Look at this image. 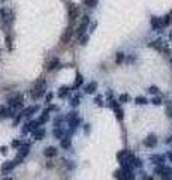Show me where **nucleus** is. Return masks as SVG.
<instances>
[{"mask_svg": "<svg viewBox=\"0 0 172 180\" xmlns=\"http://www.w3.org/2000/svg\"><path fill=\"white\" fill-rule=\"evenodd\" d=\"M45 87H46V81L44 78L37 80V81L34 83V86L32 87V90H30V95H32V98H33L34 101H36V99H41V98L45 95Z\"/></svg>", "mask_w": 172, "mask_h": 180, "instance_id": "nucleus-1", "label": "nucleus"}, {"mask_svg": "<svg viewBox=\"0 0 172 180\" xmlns=\"http://www.w3.org/2000/svg\"><path fill=\"white\" fill-rule=\"evenodd\" d=\"M0 17H2V24H3L5 27L11 26V22L14 21V12H12L11 9H8V8L0 9Z\"/></svg>", "mask_w": 172, "mask_h": 180, "instance_id": "nucleus-2", "label": "nucleus"}, {"mask_svg": "<svg viewBox=\"0 0 172 180\" xmlns=\"http://www.w3.org/2000/svg\"><path fill=\"white\" fill-rule=\"evenodd\" d=\"M23 95H15V96H12L8 99V104H9V107H11L12 110H17V108H21L23 107Z\"/></svg>", "mask_w": 172, "mask_h": 180, "instance_id": "nucleus-3", "label": "nucleus"}, {"mask_svg": "<svg viewBox=\"0 0 172 180\" xmlns=\"http://www.w3.org/2000/svg\"><path fill=\"white\" fill-rule=\"evenodd\" d=\"M150 24H151V27H153V30H156V32H162L163 30V22H162V18L159 17H151L150 18Z\"/></svg>", "mask_w": 172, "mask_h": 180, "instance_id": "nucleus-4", "label": "nucleus"}, {"mask_svg": "<svg viewBox=\"0 0 172 180\" xmlns=\"http://www.w3.org/2000/svg\"><path fill=\"white\" fill-rule=\"evenodd\" d=\"M39 128V123H37V120H30V122H27V123L24 125L23 128V132L24 134H29V132H33Z\"/></svg>", "mask_w": 172, "mask_h": 180, "instance_id": "nucleus-5", "label": "nucleus"}, {"mask_svg": "<svg viewBox=\"0 0 172 180\" xmlns=\"http://www.w3.org/2000/svg\"><path fill=\"white\" fill-rule=\"evenodd\" d=\"M21 161H8V162H5L3 165H2V173H9V171H12V170L15 168V165H18Z\"/></svg>", "mask_w": 172, "mask_h": 180, "instance_id": "nucleus-6", "label": "nucleus"}, {"mask_svg": "<svg viewBox=\"0 0 172 180\" xmlns=\"http://www.w3.org/2000/svg\"><path fill=\"white\" fill-rule=\"evenodd\" d=\"M144 146L148 147V149H151V147H156L157 146V137L154 134H150L145 140H144Z\"/></svg>", "mask_w": 172, "mask_h": 180, "instance_id": "nucleus-7", "label": "nucleus"}, {"mask_svg": "<svg viewBox=\"0 0 172 180\" xmlns=\"http://www.w3.org/2000/svg\"><path fill=\"white\" fill-rule=\"evenodd\" d=\"M20 149V152H18V155H17V159L18 161H23L24 158L29 155V152H30V144H24V146L18 147Z\"/></svg>", "mask_w": 172, "mask_h": 180, "instance_id": "nucleus-8", "label": "nucleus"}, {"mask_svg": "<svg viewBox=\"0 0 172 180\" xmlns=\"http://www.w3.org/2000/svg\"><path fill=\"white\" fill-rule=\"evenodd\" d=\"M150 48H154V50H157V51H163V50H166V47L163 44V41L162 39H156V41H153V42H150L148 44Z\"/></svg>", "mask_w": 172, "mask_h": 180, "instance_id": "nucleus-9", "label": "nucleus"}, {"mask_svg": "<svg viewBox=\"0 0 172 180\" xmlns=\"http://www.w3.org/2000/svg\"><path fill=\"white\" fill-rule=\"evenodd\" d=\"M78 17H80V8H76V6H69V20H70V22H73Z\"/></svg>", "mask_w": 172, "mask_h": 180, "instance_id": "nucleus-10", "label": "nucleus"}, {"mask_svg": "<svg viewBox=\"0 0 172 180\" xmlns=\"http://www.w3.org/2000/svg\"><path fill=\"white\" fill-rule=\"evenodd\" d=\"M72 35H73V30H72V27H68L66 30H64V33L61 35V44H68L69 41H70V38H72Z\"/></svg>", "mask_w": 172, "mask_h": 180, "instance_id": "nucleus-11", "label": "nucleus"}, {"mask_svg": "<svg viewBox=\"0 0 172 180\" xmlns=\"http://www.w3.org/2000/svg\"><path fill=\"white\" fill-rule=\"evenodd\" d=\"M165 159H166V156H163V155H151L150 156V161L153 164H156V165H163L165 164Z\"/></svg>", "mask_w": 172, "mask_h": 180, "instance_id": "nucleus-12", "label": "nucleus"}, {"mask_svg": "<svg viewBox=\"0 0 172 180\" xmlns=\"http://www.w3.org/2000/svg\"><path fill=\"white\" fill-rule=\"evenodd\" d=\"M57 153H58V150L53 146H48L45 150H44V156H46V158H56Z\"/></svg>", "mask_w": 172, "mask_h": 180, "instance_id": "nucleus-13", "label": "nucleus"}, {"mask_svg": "<svg viewBox=\"0 0 172 180\" xmlns=\"http://www.w3.org/2000/svg\"><path fill=\"white\" fill-rule=\"evenodd\" d=\"M70 93V89H69L68 86H61L60 89H58V93L57 96L60 98V99H64V98H68V95Z\"/></svg>", "mask_w": 172, "mask_h": 180, "instance_id": "nucleus-14", "label": "nucleus"}, {"mask_svg": "<svg viewBox=\"0 0 172 180\" xmlns=\"http://www.w3.org/2000/svg\"><path fill=\"white\" fill-rule=\"evenodd\" d=\"M12 116H14L12 108H6V107L0 105V117H12Z\"/></svg>", "mask_w": 172, "mask_h": 180, "instance_id": "nucleus-15", "label": "nucleus"}, {"mask_svg": "<svg viewBox=\"0 0 172 180\" xmlns=\"http://www.w3.org/2000/svg\"><path fill=\"white\" fill-rule=\"evenodd\" d=\"M87 24H84V22H80V26L76 27V30H75V35L78 36V38H81V36H84V33H85V30H87Z\"/></svg>", "mask_w": 172, "mask_h": 180, "instance_id": "nucleus-16", "label": "nucleus"}, {"mask_svg": "<svg viewBox=\"0 0 172 180\" xmlns=\"http://www.w3.org/2000/svg\"><path fill=\"white\" fill-rule=\"evenodd\" d=\"M96 90H97V83H96V81H92L90 84L85 86V93H88V95L96 93Z\"/></svg>", "mask_w": 172, "mask_h": 180, "instance_id": "nucleus-17", "label": "nucleus"}, {"mask_svg": "<svg viewBox=\"0 0 172 180\" xmlns=\"http://www.w3.org/2000/svg\"><path fill=\"white\" fill-rule=\"evenodd\" d=\"M60 146L63 147V149H66V150H68V149H70V146H72V140H70V137H63V138H61V143H60Z\"/></svg>", "mask_w": 172, "mask_h": 180, "instance_id": "nucleus-18", "label": "nucleus"}, {"mask_svg": "<svg viewBox=\"0 0 172 180\" xmlns=\"http://www.w3.org/2000/svg\"><path fill=\"white\" fill-rule=\"evenodd\" d=\"M53 135H54V138H58V140H61V138L64 137V129H63V128H60V126H57V128H54V131H53Z\"/></svg>", "mask_w": 172, "mask_h": 180, "instance_id": "nucleus-19", "label": "nucleus"}, {"mask_svg": "<svg viewBox=\"0 0 172 180\" xmlns=\"http://www.w3.org/2000/svg\"><path fill=\"white\" fill-rule=\"evenodd\" d=\"M44 137H45V129L37 128L36 131H33V138H34V140H42Z\"/></svg>", "mask_w": 172, "mask_h": 180, "instance_id": "nucleus-20", "label": "nucleus"}, {"mask_svg": "<svg viewBox=\"0 0 172 180\" xmlns=\"http://www.w3.org/2000/svg\"><path fill=\"white\" fill-rule=\"evenodd\" d=\"M58 66H60V60H58V59H53V60L46 65V69H48V71H54V69H57Z\"/></svg>", "mask_w": 172, "mask_h": 180, "instance_id": "nucleus-21", "label": "nucleus"}, {"mask_svg": "<svg viewBox=\"0 0 172 180\" xmlns=\"http://www.w3.org/2000/svg\"><path fill=\"white\" fill-rule=\"evenodd\" d=\"M37 110H39V108H37L36 105H33V107H29V108H25V110L23 111V116H25V117H32V114H33V112H36Z\"/></svg>", "mask_w": 172, "mask_h": 180, "instance_id": "nucleus-22", "label": "nucleus"}, {"mask_svg": "<svg viewBox=\"0 0 172 180\" xmlns=\"http://www.w3.org/2000/svg\"><path fill=\"white\" fill-rule=\"evenodd\" d=\"M48 112H49V111H48V110L42 112V116L39 117V120H37V123H39V125H44V123H46V122L49 120V114H48Z\"/></svg>", "mask_w": 172, "mask_h": 180, "instance_id": "nucleus-23", "label": "nucleus"}, {"mask_svg": "<svg viewBox=\"0 0 172 180\" xmlns=\"http://www.w3.org/2000/svg\"><path fill=\"white\" fill-rule=\"evenodd\" d=\"M82 83H84V78H82V75L81 74H76V78H75V83H73V89H78L82 86Z\"/></svg>", "mask_w": 172, "mask_h": 180, "instance_id": "nucleus-24", "label": "nucleus"}, {"mask_svg": "<svg viewBox=\"0 0 172 180\" xmlns=\"http://www.w3.org/2000/svg\"><path fill=\"white\" fill-rule=\"evenodd\" d=\"M124 59H126L124 53H117V54H115V63H117V65H121V63L124 62Z\"/></svg>", "mask_w": 172, "mask_h": 180, "instance_id": "nucleus-25", "label": "nucleus"}, {"mask_svg": "<svg viewBox=\"0 0 172 180\" xmlns=\"http://www.w3.org/2000/svg\"><path fill=\"white\" fill-rule=\"evenodd\" d=\"M80 104H81V96H80V95H76V96H73V98H72V101H70V105H72L73 108H75V107H78Z\"/></svg>", "mask_w": 172, "mask_h": 180, "instance_id": "nucleus-26", "label": "nucleus"}, {"mask_svg": "<svg viewBox=\"0 0 172 180\" xmlns=\"http://www.w3.org/2000/svg\"><path fill=\"white\" fill-rule=\"evenodd\" d=\"M114 111H115V116H117V119L121 122V120H123V117H124V112H123V110L118 107V108H115Z\"/></svg>", "mask_w": 172, "mask_h": 180, "instance_id": "nucleus-27", "label": "nucleus"}, {"mask_svg": "<svg viewBox=\"0 0 172 180\" xmlns=\"http://www.w3.org/2000/svg\"><path fill=\"white\" fill-rule=\"evenodd\" d=\"M135 104H138V105H145V104H148V101L144 96H138V98H135Z\"/></svg>", "mask_w": 172, "mask_h": 180, "instance_id": "nucleus-28", "label": "nucleus"}, {"mask_svg": "<svg viewBox=\"0 0 172 180\" xmlns=\"http://www.w3.org/2000/svg\"><path fill=\"white\" fill-rule=\"evenodd\" d=\"M82 3L85 6H88V8H94L97 5V0H82Z\"/></svg>", "mask_w": 172, "mask_h": 180, "instance_id": "nucleus-29", "label": "nucleus"}, {"mask_svg": "<svg viewBox=\"0 0 172 180\" xmlns=\"http://www.w3.org/2000/svg\"><path fill=\"white\" fill-rule=\"evenodd\" d=\"M118 102H130V96H129L127 93H123V95H120Z\"/></svg>", "mask_w": 172, "mask_h": 180, "instance_id": "nucleus-30", "label": "nucleus"}, {"mask_svg": "<svg viewBox=\"0 0 172 180\" xmlns=\"http://www.w3.org/2000/svg\"><path fill=\"white\" fill-rule=\"evenodd\" d=\"M132 162H133V167H135V168H141V167H142V161H141L139 158H133Z\"/></svg>", "mask_w": 172, "mask_h": 180, "instance_id": "nucleus-31", "label": "nucleus"}, {"mask_svg": "<svg viewBox=\"0 0 172 180\" xmlns=\"http://www.w3.org/2000/svg\"><path fill=\"white\" fill-rule=\"evenodd\" d=\"M162 22H163V26H169V24H171V22H172V20H171V15L168 14L166 17H163V18H162Z\"/></svg>", "mask_w": 172, "mask_h": 180, "instance_id": "nucleus-32", "label": "nucleus"}, {"mask_svg": "<svg viewBox=\"0 0 172 180\" xmlns=\"http://www.w3.org/2000/svg\"><path fill=\"white\" fill-rule=\"evenodd\" d=\"M148 93H151V95H159V87L157 86H150Z\"/></svg>", "mask_w": 172, "mask_h": 180, "instance_id": "nucleus-33", "label": "nucleus"}, {"mask_svg": "<svg viewBox=\"0 0 172 180\" xmlns=\"http://www.w3.org/2000/svg\"><path fill=\"white\" fill-rule=\"evenodd\" d=\"M165 168H166V167H163V165H157V167H156V170H154V173H156V174H160V176H162V173L165 171Z\"/></svg>", "mask_w": 172, "mask_h": 180, "instance_id": "nucleus-34", "label": "nucleus"}, {"mask_svg": "<svg viewBox=\"0 0 172 180\" xmlns=\"http://www.w3.org/2000/svg\"><path fill=\"white\" fill-rule=\"evenodd\" d=\"M90 21H92V18H90L88 15H84V17L81 18V22H84V24H87V26L90 24Z\"/></svg>", "mask_w": 172, "mask_h": 180, "instance_id": "nucleus-35", "label": "nucleus"}, {"mask_svg": "<svg viewBox=\"0 0 172 180\" xmlns=\"http://www.w3.org/2000/svg\"><path fill=\"white\" fill-rule=\"evenodd\" d=\"M6 47H8L9 50L12 48V36L11 35H8V36H6Z\"/></svg>", "mask_w": 172, "mask_h": 180, "instance_id": "nucleus-36", "label": "nucleus"}, {"mask_svg": "<svg viewBox=\"0 0 172 180\" xmlns=\"http://www.w3.org/2000/svg\"><path fill=\"white\" fill-rule=\"evenodd\" d=\"M21 144H23V143H21L20 140H14V141H12V147H14V149H18V147H21Z\"/></svg>", "mask_w": 172, "mask_h": 180, "instance_id": "nucleus-37", "label": "nucleus"}, {"mask_svg": "<svg viewBox=\"0 0 172 180\" xmlns=\"http://www.w3.org/2000/svg\"><path fill=\"white\" fill-rule=\"evenodd\" d=\"M87 42H88V36H81V41L80 44L84 47V45H87Z\"/></svg>", "mask_w": 172, "mask_h": 180, "instance_id": "nucleus-38", "label": "nucleus"}, {"mask_svg": "<svg viewBox=\"0 0 172 180\" xmlns=\"http://www.w3.org/2000/svg\"><path fill=\"white\" fill-rule=\"evenodd\" d=\"M151 102H153L154 105H160V104H162V102H163V101H162V98H159V96H156V98H154V99H153V101H151Z\"/></svg>", "mask_w": 172, "mask_h": 180, "instance_id": "nucleus-39", "label": "nucleus"}, {"mask_svg": "<svg viewBox=\"0 0 172 180\" xmlns=\"http://www.w3.org/2000/svg\"><path fill=\"white\" fill-rule=\"evenodd\" d=\"M166 114H168V117H171V119H172V105H171V104L166 107Z\"/></svg>", "mask_w": 172, "mask_h": 180, "instance_id": "nucleus-40", "label": "nucleus"}, {"mask_svg": "<svg viewBox=\"0 0 172 180\" xmlns=\"http://www.w3.org/2000/svg\"><path fill=\"white\" fill-rule=\"evenodd\" d=\"M102 101H103V98H102V96H96V99H94V102H96V104H97L99 107H102V105H103Z\"/></svg>", "mask_w": 172, "mask_h": 180, "instance_id": "nucleus-41", "label": "nucleus"}, {"mask_svg": "<svg viewBox=\"0 0 172 180\" xmlns=\"http://www.w3.org/2000/svg\"><path fill=\"white\" fill-rule=\"evenodd\" d=\"M23 117H24V116H23V112H21V114H18V116L15 117V120H14V125H18V123H20V120H21Z\"/></svg>", "mask_w": 172, "mask_h": 180, "instance_id": "nucleus-42", "label": "nucleus"}, {"mask_svg": "<svg viewBox=\"0 0 172 180\" xmlns=\"http://www.w3.org/2000/svg\"><path fill=\"white\" fill-rule=\"evenodd\" d=\"M53 96H54L53 93H48V95H46V102H51V101H53Z\"/></svg>", "mask_w": 172, "mask_h": 180, "instance_id": "nucleus-43", "label": "nucleus"}, {"mask_svg": "<svg viewBox=\"0 0 172 180\" xmlns=\"http://www.w3.org/2000/svg\"><path fill=\"white\" fill-rule=\"evenodd\" d=\"M6 152H8V147H0V153H3V155H6Z\"/></svg>", "mask_w": 172, "mask_h": 180, "instance_id": "nucleus-44", "label": "nucleus"}, {"mask_svg": "<svg viewBox=\"0 0 172 180\" xmlns=\"http://www.w3.org/2000/svg\"><path fill=\"white\" fill-rule=\"evenodd\" d=\"M144 180H154V179H153L151 176H145V177H144Z\"/></svg>", "mask_w": 172, "mask_h": 180, "instance_id": "nucleus-45", "label": "nucleus"}, {"mask_svg": "<svg viewBox=\"0 0 172 180\" xmlns=\"http://www.w3.org/2000/svg\"><path fill=\"white\" fill-rule=\"evenodd\" d=\"M168 158H169V161L172 162V152H171V153H168Z\"/></svg>", "mask_w": 172, "mask_h": 180, "instance_id": "nucleus-46", "label": "nucleus"}, {"mask_svg": "<svg viewBox=\"0 0 172 180\" xmlns=\"http://www.w3.org/2000/svg\"><path fill=\"white\" fill-rule=\"evenodd\" d=\"M2 180H14L12 177H5V179H2Z\"/></svg>", "mask_w": 172, "mask_h": 180, "instance_id": "nucleus-47", "label": "nucleus"}, {"mask_svg": "<svg viewBox=\"0 0 172 180\" xmlns=\"http://www.w3.org/2000/svg\"><path fill=\"white\" fill-rule=\"evenodd\" d=\"M169 39L172 41V30H171V33H169Z\"/></svg>", "mask_w": 172, "mask_h": 180, "instance_id": "nucleus-48", "label": "nucleus"}, {"mask_svg": "<svg viewBox=\"0 0 172 180\" xmlns=\"http://www.w3.org/2000/svg\"><path fill=\"white\" fill-rule=\"evenodd\" d=\"M171 65H172V57H171Z\"/></svg>", "mask_w": 172, "mask_h": 180, "instance_id": "nucleus-49", "label": "nucleus"}]
</instances>
